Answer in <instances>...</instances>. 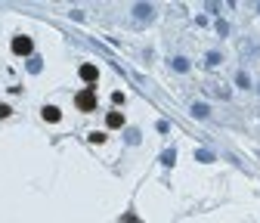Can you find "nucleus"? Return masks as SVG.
<instances>
[{
	"instance_id": "0eeeda50",
	"label": "nucleus",
	"mask_w": 260,
	"mask_h": 223,
	"mask_svg": "<svg viewBox=\"0 0 260 223\" xmlns=\"http://www.w3.org/2000/svg\"><path fill=\"white\" fill-rule=\"evenodd\" d=\"M174 158H177V155H174V149H167V152H164V155H161V161H164V164H167V167H171V164H174Z\"/></svg>"
},
{
	"instance_id": "1a4fd4ad",
	"label": "nucleus",
	"mask_w": 260,
	"mask_h": 223,
	"mask_svg": "<svg viewBox=\"0 0 260 223\" xmlns=\"http://www.w3.org/2000/svg\"><path fill=\"white\" fill-rule=\"evenodd\" d=\"M10 112H13L10 105H0V118H10Z\"/></svg>"
},
{
	"instance_id": "423d86ee",
	"label": "nucleus",
	"mask_w": 260,
	"mask_h": 223,
	"mask_svg": "<svg viewBox=\"0 0 260 223\" xmlns=\"http://www.w3.org/2000/svg\"><path fill=\"white\" fill-rule=\"evenodd\" d=\"M192 115H195V118H204V115H208V105H201V102L192 105Z\"/></svg>"
},
{
	"instance_id": "6e6552de",
	"label": "nucleus",
	"mask_w": 260,
	"mask_h": 223,
	"mask_svg": "<svg viewBox=\"0 0 260 223\" xmlns=\"http://www.w3.org/2000/svg\"><path fill=\"white\" fill-rule=\"evenodd\" d=\"M90 140H93V143H102V140H105V134H102V130H93Z\"/></svg>"
},
{
	"instance_id": "39448f33",
	"label": "nucleus",
	"mask_w": 260,
	"mask_h": 223,
	"mask_svg": "<svg viewBox=\"0 0 260 223\" xmlns=\"http://www.w3.org/2000/svg\"><path fill=\"white\" fill-rule=\"evenodd\" d=\"M108 127H111V130L124 127V115H121V112H111V115H108Z\"/></svg>"
},
{
	"instance_id": "20e7f679",
	"label": "nucleus",
	"mask_w": 260,
	"mask_h": 223,
	"mask_svg": "<svg viewBox=\"0 0 260 223\" xmlns=\"http://www.w3.org/2000/svg\"><path fill=\"white\" fill-rule=\"evenodd\" d=\"M59 118H62L59 105H44V121H59Z\"/></svg>"
},
{
	"instance_id": "f257e3e1",
	"label": "nucleus",
	"mask_w": 260,
	"mask_h": 223,
	"mask_svg": "<svg viewBox=\"0 0 260 223\" xmlns=\"http://www.w3.org/2000/svg\"><path fill=\"white\" fill-rule=\"evenodd\" d=\"M74 102H78L81 112H93L96 108V93H93V87H84L78 96H74Z\"/></svg>"
},
{
	"instance_id": "7ed1b4c3",
	"label": "nucleus",
	"mask_w": 260,
	"mask_h": 223,
	"mask_svg": "<svg viewBox=\"0 0 260 223\" xmlns=\"http://www.w3.org/2000/svg\"><path fill=\"white\" fill-rule=\"evenodd\" d=\"M81 78L93 84V81H96V78H99V71H96V65H90V62H84V65H81Z\"/></svg>"
},
{
	"instance_id": "f03ea898",
	"label": "nucleus",
	"mask_w": 260,
	"mask_h": 223,
	"mask_svg": "<svg viewBox=\"0 0 260 223\" xmlns=\"http://www.w3.org/2000/svg\"><path fill=\"white\" fill-rule=\"evenodd\" d=\"M31 50H34L31 37H16V41H13V53H16V56H28Z\"/></svg>"
}]
</instances>
